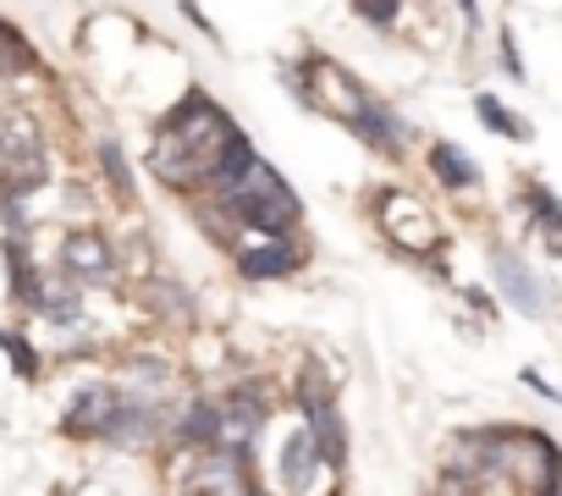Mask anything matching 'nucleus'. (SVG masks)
Wrapping results in <instances>:
<instances>
[{"label":"nucleus","mask_w":562,"mask_h":496,"mask_svg":"<svg viewBox=\"0 0 562 496\" xmlns=\"http://www.w3.org/2000/svg\"><path fill=\"white\" fill-rule=\"evenodd\" d=\"M232 116L221 105H210V94H188L166 122H160V138H155V171L166 177V188H193V182H210V166L221 155V144L232 138Z\"/></svg>","instance_id":"1"},{"label":"nucleus","mask_w":562,"mask_h":496,"mask_svg":"<svg viewBox=\"0 0 562 496\" xmlns=\"http://www.w3.org/2000/svg\"><path fill=\"white\" fill-rule=\"evenodd\" d=\"M226 204L254 226V232H265V237H288L299 221H304V204H299V193L276 177V166L270 160H259L254 155V166L243 171V182L226 193Z\"/></svg>","instance_id":"2"},{"label":"nucleus","mask_w":562,"mask_h":496,"mask_svg":"<svg viewBox=\"0 0 562 496\" xmlns=\"http://www.w3.org/2000/svg\"><path fill=\"white\" fill-rule=\"evenodd\" d=\"M265 414H270L265 408V386H237L232 397H215V452L243 458L248 441L259 436Z\"/></svg>","instance_id":"3"},{"label":"nucleus","mask_w":562,"mask_h":496,"mask_svg":"<svg viewBox=\"0 0 562 496\" xmlns=\"http://www.w3.org/2000/svg\"><path fill=\"white\" fill-rule=\"evenodd\" d=\"M61 266H67L72 282H83V288H105V282L116 277V248H111L100 232H67V243H61Z\"/></svg>","instance_id":"4"},{"label":"nucleus","mask_w":562,"mask_h":496,"mask_svg":"<svg viewBox=\"0 0 562 496\" xmlns=\"http://www.w3.org/2000/svg\"><path fill=\"white\" fill-rule=\"evenodd\" d=\"M299 403H304V425H310L321 458H326V463H342V458H348V441H342V419H337L331 392L310 375V386H299Z\"/></svg>","instance_id":"5"},{"label":"nucleus","mask_w":562,"mask_h":496,"mask_svg":"<svg viewBox=\"0 0 562 496\" xmlns=\"http://www.w3.org/2000/svg\"><path fill=\"white\" fill-rule=\"evenodd\" d=\"M182 496H248V485H243V458L204 447V458L182 474Z\"/></svg>","instance_id":"6"},{"label":"nucleus","mask_w":562,"mask_h":496,"mask_svg":"<svg viewBox=\"0 0 562 496\" xmlns=\"http://www.w3.org/2000/svg\"><path fill=\"white\" fill-rule=\"evenodd\" d=\"M491 271H496V288H502V298L513 304V309H524V315H546V288H540V277L518 260V255H507V248H496L491 255Z\"/></svg>","instance_id":"7"},{"label":"nucleus","mask_w":562,"mask_h":496,"mask_svg":"<svg viewBox=\"0 0 562 496\" xmlns=\"http://www.w3.org/2000/svg\"><path fill=\"white\" fill-rule=\"evenodd\" d=\"M348 127H353L370 149H381V155H397V149H403V122H397L381 100H370V94L348 111Z\"/></svg>","instance_id":"8"},{"label":"nucleus","mask_w":562,"mask_h":496,"mask_svg":"<svg viewBox=\"0 0 562 496\" xmlns=\"http://www.w3.org/2000/svg\"><path fill=\"white\" fill-rule=\"evenodd\" d=\"M116 403H122V392H111V386H83V392H78V403H72V414H67V430L105 436V430H111V419H116Z\"/></svg>","instance_id":"9"},{"label":"nucleus","mask_w":562,"mask_h":496,"mask_svg":"<svg viewBox=\"0 0 562 496\" xmlns=\"http://www.w3.org/2000/svg\"><path fill=\"white\" fill-rule=\"evenodd\" d=\"M315 469H321V447H315L310 425H299V430L288 436V447H281V480H288L293 491H304V485L315 480Z\"/></svg>","instance_id":"10"},{"label":"nucleus","mask_w":562,"mask_h":496,"mask_svg":"<svg viewBox=\"0 0 562 496\" xmlns=\"http://www.w3.org/2000/svg\"><path fill=\"white\" fill-rule=\"evenodd\" d=\"M237 266H243V277H254V282H276V277H288V271L299 266V255H293L288 237H276V243H265V248H248Z\"/></svg>","instance_id":"11"},{"label":"nucleus","mask_w":562,"mask_h":496,"mask_svg":"<svg viewBox=\"0 0 562 496\" xmlns=\"http://www.w3.org/2000/svg\"><path fill=\"white\" fill-rule=\"evenodd\" d=\"M430 171L441 177V188H474L480 182V166L458 144H430Z\"/></svg>","instance_id":"12"},{"label":"nucleus","mask_w":562,"mask_h":496,"mask_svg":"<svg viewBox=\"0 0 562 496\" xmlns=\"http://www.w3.org/2000/svg\"><path fill=\"white\" fill-rule=\"evenodd\" d=\"M529 210H535V226H540L546 248L562 255V199H551L546 188H529Z\"/></svg>","instance_id":"13"},{"label":"nucleus","mask_w":562,"mask_h":496,"mask_svg":"<svg viewBox=\"0 0 562 496\" xmlns=\"http://www.w3.org/2000/svg\"><path fill=\"white\" fill-rule=\"evenodd\" d=\"M474 111H480V122H485L491 133H502V138H518V144L529 138V122H524V116H513V111H507L496 94H480V100H474Z\"/></svg>","instance_id":"14"},{"label":"nucleus","mask_w":562,"mask_h":496,"mask_svg":"<svg viewBox=\"0 0 562 496\" xmlns=\"http://www.w3.org/2000/svg\"><path fill=\"white\" fill-rule=\"evenodd\" d=\"M29 67H34V56H29L23 34L0 23V78H12V72H29Z\"/></svg>","instance_id":"15"},{"label":"nucleus","mask_w":562,"mask_h":496,"mask_svg":"<svg viewBox=\"0 0 562 496\" xmlns=\"http://www.w3.org/2000/svg\"><path fill=\"white\" fill-rule=\"evenodd\" d=\"M100 160H105V171H111V188H116V193H133V171L122 166V144H116V138L100 144Z\"/></svg>","instance_id":"16"},{"label":"nucleus","mask_w":562,"mask_h":496,"mask_svg":"<svg viewBox=\"0 0 562 496\" xmlns=\"http://www.w3.org/2000/svg\"><path fill=\"white\" fill-rule=\"evenodd\" d=\"M359 18H364V23H375V29H392L397 0H359Z\"/></svg>","instance_id":"17"},{"label":"nucleus","mask_w":562,"mask_h":496,"mask_svg":"<svg viewBox=\"0 0 562 496\" xmlns=\"http://www.w3.org/2000/svg\"><path fill=\"white\" fill-rule=\"evenodd\" d=\"M540 496H562V469H551V474L540 480Z\"/></svg>","instance_id":"18"},{"label":"nucleus","mask_w":562,"mask_h":496,"mask_svg":"<svg viewBox=\"0 0 562 496\" xmlns=\"http://www.w3.org/2000/svg\"><path fill=\"white\" fill-rule=\"evenodd\" d=\"M458 7H463V12H469V18H474V7H480V0H458Z\"/></svg>","instance_id":"19"}]
</instances>
